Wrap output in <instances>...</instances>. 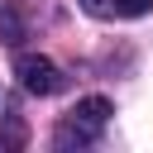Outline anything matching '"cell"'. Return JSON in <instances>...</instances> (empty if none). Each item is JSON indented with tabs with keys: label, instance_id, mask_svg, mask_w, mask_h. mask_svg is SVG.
I'll use <instances>...</instances> for the list:
<instances>
[{
	"label": "cell",
	"instance_id": "obj_3",
	"mask_svg": "<svg viewBox=\"0 0 153 153\" xmlns=\"http://www.w3.org/2000/svg\"><path fill=\"white\" fill-rule=\"evenodd\" d=\"M148 10H153V0H115V14H129V19H139Z\"/></svg>",
	"mask_w": 153,
	"mask_h": 153
},
{
	"label": "cell",
	"instance_id": "obj_4",
	"mask_svg": "<svg viewBox=\"0 0 153 153\" xmlns=\"http://www.w3.org/2000/svg\"><path fill=\"white\" fill-rule=\"evenodd\" d=\"M81 10H86V14H96V19H105V14L115 10V0H81Z\"/></svg>",
	"mask_w": 153,
	"mask_h": 153
},
{
	"label": "cell",
	"instance_id": "obj_2",
	"mask_svg": "<svg viewBox=\"0 0 153 153\" xmlns=\"http://www.w3.org/2000/svg\"><path fill=\"white\" fill-rule=\"evenodd\" d=\"M110 115H115V105H110L105 96H86V100L72 105V124H86V129H100Z\"/></svg>",
	"mask_w": 153,
	"mask_h": 153
},
{
	"label": "cell",
	"instance_id": "obj_5",
	"mask_svg": "<svg viewBox=\"0 0 153 153\" xmlns=\"http://www.w3.org/2000/svg\"><path fill=\"white\" fill-rule=\"evenodd\" d=\"M0 29H5V43H19V19L14 14H0Z\"/></svg>",
	"mask_w": 153,
	"mask_h": 153
},
{
	"label": "cell",
	"instance_id": "obj_1",
	"mask_svg": "<svg viewBox=\"0 0 153 153\" xmlns=\"http://www.w3.org/2000/svg\"><path fill=\"white\" fill-rule=\"evenodd\" d=\"M14 72H19L24 91H33V96H57V91H62L57 62H48V57H38V53H24V57L14 62Z\"/></svg>",
	"mask_w": 153,
	"mask_h": 153
}]
</instances>
